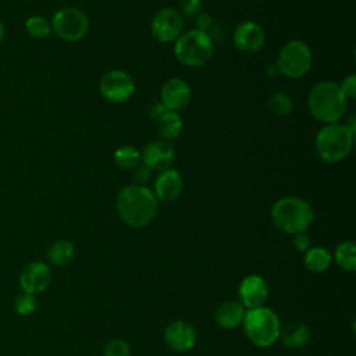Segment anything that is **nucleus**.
<instances>
[{"instance_id":"nucleus-37","label":"nucleus","mask_w":356,"mask_h":356,"mask_svg":"<svg viewBox=\"0 0 356 356\" xmlns=\"http://www.w3.org/2000/svg\"><path fill=\"white\" fill-rule=\"evenodd\" d=\"M4 35H6V29H4V25H3V22L0 21V43L3 42V39H4Z\"/></svg>"},{"instance_id":"nucleus-25","label":"nucleus","mask_w":356,"mask_h":356,"mask_svg":"<svg viewBox=\"0 0 356 356\" xmlns=\"http://www.w3.org/2000/svg\"><path fill=\"white\" fill-rule=\"evenodd\" d=\"M268 108L280 117H285L292 113L293 110V102L292 97L286 92H274L268 100H267Z\"/></svg>"},{"instance_id":"nucleus-3","label":"nucleus","mask_w":356,"mask_h":356,"mask_svg":"<svg viewBox=\"0 0 356 356\" xmlns=\"http://www.w3.org/2000/svg\"><path fill=\"white\" fill-rule=\"evenodd\" d=\"M313 218L312 206L305 199L296 196H284L271 207V220L284 234L295 235L307 231Z\"/></svg>"},{"instance_id":"nucleus-26","label":"nucleus","mask_w":356,"mask_h":356,"mask_svg":"<svg viewBox=\"0 0 356 356\" xmlns=\"http://www.w3.org/2000/svg\"><path fill=\"white\" fill-rule=\"evenodd\" d=\"M25 31L33 39H44L51 33V26L44 17L32 15L25 21Z\"/></svg>"},{"instance_id":"nucleus-1","label":"nucleus","mask_w":356,"mask_h":356,"mask_svg":"<svg viewBox=\"0 0 356 356\" xmlns=\"http://www.w3.org/2000/svg\"><path fill=\"white\" fill-rule=\"evenodd\" d=\"M115 207L120 218L132 228L149 225L159 210V200L147 186L128 185L118 191Z\"/></svg>"},{"instance_id":"nucleus-8","label":"nucleus","mask_w":356,"mask_h":356,"mask_svg":"<svg viewBox=\"0 0 356 356\" xmlns=\"http://www.w3.org/2000/svg\"><path fill=\"white\" fill-rule=\"evenodd\" d=\"M50 26L61 40L78 42L89 32V18L82 10L68 6L53 14Z\"/></svg>"},{"instance_id":"nucleus-13","label":"nucleus","mask_w":356,"mask_h":356,"mask_svg":"<svg viewBox=\"0 0 356 356\" xmlns=\"http://www.w3.org/2000/svg\"><path fill=\"white\" fill-rule=\"evenodd\" d=\"M266 42V32L256 21H243L234 31V44L242 53L259 51Z\"/></svg>"},{"instance_id":"nucleus-23","label":"nucleus","mask_w":356,"mask_h":356,"mask_svg":"<svg viewBox=\"0 0 356 356\" xmlns=\"http://www.w3.org/2000/svg\"><path fill=\"white\" fill-rule=\"evenodd\" d=\"M334 259L338 267L348 273L356 271V245L353 241L341 242L334 252Z\"/></svg>"},{"instance_id":"nucleus-10","label":"nucleus","mask_w":356,"mask_h":356,"mask_svg":"<svg viewBox=\"0 0 356 356\" xmlns=\"http://www.w3.org/2000/svg\"><path fill=\"white\" fill-rule=\"evenodd\" d=\"M184 31V17L175 8H163L157 11L150 22L152 36L161 42H175Z\"/></svg>"},{"instance_id":"nucleus-2","label":"nucleus","mask_w":356,"mask_h":356,"mask_svg":"<svg viewBox=\"0 0 356 356\" xmlns=\"http://www.w3.org/2000/svg\"><path fill=\"white\" fill-rule=\"evenodd\" d=\"M348 97L342 93L339 85L332 81L317 82L307 97V108L312 117L320 122H338L346 113Z\"/></svg>"},{"instance_id":"nucleus-9","label":"nucleus","mask_w":356,"mask_h":356,"mask_svg":"<svg viewBox=\"0 0 356 356\" xmlns=\"http://www.w3.org/2000/svg\"><path fill=\"white\" fill-rule=\"evenodd\" d=\"M99 92L110 103H122L132 97L135 81L124 70H111L100 78Z\"/></svg>"},{"instance_id":"nucleus-27","label":"nucleus","mask_w":356,"mask_h":356,"mask_svg":"<svg viewBox=\"0 0 356 356\" xmlns=\"http://www.w3.org/2000/svg\"><path fill=\"white\" fill-rule=\"evenodd\" d=\"M13 306H14V310L17 312V314H19V316H31L38 309L36 295L21 292V293H18L14 298Z\"/></svg>"},{"instance_id":"nucleus-36","label":"nucleus","mask_w":356,"mask_h":356,"mask_svg":"<svg viewBox=\"0 0 356 356\" xmlns=\"http://www.w3.org/2000/svg\"><path fill=\"white\" fill-rule=\"evenodd\" d=\"M345 125L348 127V129L355 135L356 134V122H355V115H350L349 120L345 122Z\"/></svg>"},{"instance_id":"nucleus-28","label":"nucleus","mask_w":356,"mask_h":356,"mask_svg":"<svg viewBox=\"0 0 356 356\" xmlns=\"http://www.w3.org/2000/svg\"><path fill=\"white\" fill-rule=\"evenodd\" d=\"M103 356H131V346L125 339L114 338L104 345Z\"/></svg>"},{"instance_id":"nucleus-35","label":"nucleus","mask_w":356,"mask_h":356,"mask_svg":"<svg viewBox=\"0 0 356 356\" xmlns=\"http://www.w3.org/2000/svg\"><path fill=\"white\" fill-rule=\"evenodd\" d=\"M264 74L270 78H277L280 75V71H278V67L275 63H271V64H267L264 67Z\"/></svg>"},{"instance_id":"nucleus-19","label":"nucleus","mask_w":356,"mask_h":356,"mask_svg":"<svg viewBox=\"0 0 356 356\" xmlns=\"http://www.w3.org/2000/svg\"><path fill=\"white\" fill-rule=\"evenodd\" d=\"M312 332L309 327L302 321H291L285 325H281L280 341L284 346L289 349H300L309 343Z\"/></svg>"},{"instance_id":"nucleus-21","label":"nucleus","mask_w":356,"mask_h":356,"mask_svg":"<svg viewBox=\"0 0 356 356\" xmlns=\"http://www.w3.org/2000/svg\"><path fill=\"white\" fill-rule=\"evenodd\" d=\"M332 263V254L323 246H312L305 252L303 266L310 273H324Z\"/></svg>"},{"instance_id":"nucleus-31","label":"nucleus","mask_w":356,"mask_h":356,"mask_svg":"<svg viewBox=\"0 0 356 356\" xmlns=\"http://www.w3.org/2000/svg\"><path fill=\"white\" fill-rule=\"evenodd\" d=\"M292 245L298 252L305 253L306 250H309L312 248V239H310L307 231L292 235Z\"/></svg>"},{"instance_id":"nucleus-24","label":"nucleus","mask_w":356,"mask_h":356,"mask_svg":"<svg viewBox=\"0 0 356 356\" xmlns=\"http://www.w3.org/2000/svg\"><path fill=\"white\" fill-rule=\"evenodd\" d=\"M113 159H114V163L117 164V167H120L121 170H134L142 161L140 152L136 147L129 146V145L120 146L114 152Z\"/></svg>"},{"instance_id":"nucleus-20","label":"nucleus","mask_w":356,"mask_h":356,"mask_svg":"<svg viewBox=\"0 0 356 356\" xmlns=\"http://www.w3.org/2000/svg\"><path fill=\"white\" fill-rule=\"evenodd\" d=\"M154 122L159 136L167 142L177 139L184 128L181 115L177 111L170 110H165Z\"/></svg>"},{"instance_id":"nucleus-17","label":"nucleus","mask_w":356,"mask_h":356,"mask_svg":"<svg viewBox=\"0 0 356 356\" xmlns=\"http://www.w3.org/2000/svg\"><path fill=\"white\" fill-rule=\"evenodd\" d=\"M182 186L184 181L181 174L174 168H167L159 172L153 185V193L157 200L172 202L179 196Z\"/></svg>"},{"instance_id":"nucleus-22","label":"nucleus","mask_w":356,"mask_h":356,"mask_svg":"<svg viewBox=\"0 0 356 356\" xmlns=\"http://www.w3.org/2000/svg\"><path fill=\"white\" fill-rule=\"evenodd\" d=\"M47 260L50 264L56 267H64L68 266L74 257H75V248L74 245L67 239H58L54 241L49 249H47Z\"/></svg>"},{"instance_id":"nucleus-18","label":"nucleus","mask_w":356,"mask_h":356,"mask_svg":"<svg viewBox=\"0 0 356 356\" xmlns=\"http://www.w3.org/2000/svg\"><path fill=\"white\" fill-rule=\"evenodd\" d=\"M246 309L238 300H225L214 312V321L224 330H232L242 325Z\"/></svg>"},{"instance_id":"nucleus-4","label":"nucleus","mask_w":356,"mask_h":356,"mask_svg":"<svg viewBox=\"0 0 356 356\" xmlns=\"http://www.w3.org/2000/svg\"><path fill=\"white\" fill-rule=\"evenodd\" d=\"M242 325L246 338L257 348H268L280 338V317L264 305L246 310Z\"/></svg>"},{"instance_id":"nucleus-11","label":"nucleus","mask_w":356,"mask_h":356,"mask_svg":"<svg viewBox=\"0 0 356 356\" xmlns=\"http://www.w3.org/2000/svg\"><path fill=\"white\" fill-rule=\"evenodd\" d=\"M51 282V270L43 261H29L19 274V285L22 292L38 295L44 292Z\"/></svg>"},{"instance_id":"nucleus-15","label":"nucleus","mask_w":356,"mask_h":356,"mask_svg":"<svg viewBox=\"0 0 356 356\" xmlns=\"http://www.w3.org/2000/svg\"><path fill=\"white\" fill-rule=\"evenodd\" d=\"M192 97L189 85L181 78H171L164 82L160 90V103L165 110L179 111L185 108Z\"/></svg>"},{"instance_id":"nucleus-12","label":"nucleus","mask_w":356,"mask_h":356,"mask_svg":"<svg viewBox=\"0 0 356 356\" xmlns=\"http://www.w3.org/2000/svg\"><path fill=\"white\" fill-rule=\"evenodd\" d=\"M268 296V284L259 274H249L242 278L238 286V302L246 309L263 306Z\"/></svg>"},{"instance_id":"nucleus-33","label":"nucleus","mask_w":356,"mask_h":356,"mask_svg":"<svg viewBox=\"0 0 356 356\" xmlns=\"http://www.w3.org/2000/svg\"><path fill=\"white\" fill-rule=\"evenodd\" d=\"M213 25V18L207 14V13H199L195 17V29L202 31V32H207ZM209 33V32H207Z\"/></svg>"},{"instance_id":"nucleus-14","label":"nucleus","mask_w":356,"mask_h":356,"mask_svg":"<svg viewBox=\"0 0 356 356\" xmlns=\"http://www.w3.org/2000/svg\"><path fill=\"white\" fill-rule=\"evenodd\" d=\"M140 157L142 163L152 171H163L171 167L175 157V152L170 142L164 139H156L146 143L143 152L140 153Z\"/></svg>"},{"instance_id":"nucleus-34","label":"nucleus","mask_w":356,"mask_h":356,"mask_svg":"<svg viewBox=\"0 0 356 356\" xmlns=\"http://www.w3.org/2000/svg\"><path fill=\"white\" fill-rule=\"evenodd\" d=\"M165 111V108H164V106L159 102V103H153L150 107H149V115H150V118L153 120V121H156L163 113Z\"/></svg>"},{"instance_id":"nucleus-16","label":"nucleus","mask_w":356,"mask_h":356,"mask_svg":"<svg viewBox=\"0 0 356 356\" xmlns=\"http://www.w3.org/2000/svg\"><path fill=\"white\" fill-rule=\"evenodd\" d=\"M164 341L175 352H188L196 343V331L185 320H174L164 330Z\"/></svg>"},{"instance_id":"nucleus-30","label":"nucleus","mask_w":356,"mask_h":356,"mask_svg":"<svg viewBox=\"0 0 356 356\" xmlns=\"http://www.w3.org/2000/svg\"><path fill=\"white\" fill-rule=\"evenodd\" d=\"M152 175V170L147 168L145 164L143 165H136L132 170V181L134 185H140V186H146V184L149 182Z\"/></svg>"},{"instance_id":"nucleus-5","label":"nucleus","mask_w":356,"mask_h":356,"mask_svg":"<svg viewBox=\"0 0 356 356\" xmlns=\"http://www.w3.org/2000/svg\"><path fill=\"white\" fill-rule=\"evenodd\" d=\"M353 138L355 135L348 129L345 124H325L316 135V153L324 163H338L348 157L350 153Z\"/></svg>"},{"instance_id":"nucleus-29","label":"nucleus","mask_w":356,"mask_h":356,"mask_svg":"<svg viewBox=\"0 0 356 356\" xmlns=\"http://www.w3.org/2000/svg\"><path fill=\"white\" fill-rule=\"evenodd\" d=\"M203 0H179V14L185 17H196L202 10Z\"/></svg>"},{"instance_id":"nucleus-6","label":"nucleus","mask_w":356,"mask_h":356,"mask_svg":"<svg viewBox=\"0 0 356 356\" xmlns=\"http://www.w3.org/2000/svg\"><path fill=\"white\" fill-rule=\"evenodd\" d=\"M213 51L214 44L211 36L197 29L181 33L174 42V56L186 67L197 68L204 65L211 58Z\"/></svg>"},{"instance_id":"nucleus-32","label":"nucleus","mask_w":356,"mask_h":356,"mask_svg":"<svg viewBox=\"0 0 356 356\" xmlns=\"http://www.w3.org/2000/svg\"><path fill=\"white\" fill-rule=\"evenodd\" d=\"M342 93L348 97V99H353L356 96V75L355 74H349L346 75L341 83H338Z\"/></svg>"},{"instance_id":"nucleus-7","label":"nucleus","mask_w":356,"mask_h":356,"mask_svg":"<svg viewBox=\"0 0 356 356\" xmlns=\"http://www.w3.org/2000/svg\"><path fill=\"white\" fill-rule=\"evenodd\" d=\"M313 63L310 47L302 40H289L282 46L277 57V67L280 74L286 78L298 79L309 72Z\"/></svg>"}]
</instances>
